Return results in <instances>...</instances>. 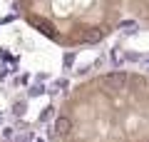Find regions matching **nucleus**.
I'll return each mask as SVG.
<instances>
[{"instance_id": "f257e3e1", "label": "nucleus", "mask_w": 149, "mask_h": 142, "mask_svg": "<svg viewBox=\"0 0 149 142\" xmlns=\"http://www.w3.org/2000/svg\"><path fill=\"white\" fill-rule=\"evenodd\" d=\"M127 72H109V75H104L102 77V90L104 92H122L124 87H127Z\"/></svg>"}, {"instance_id": "f03ea898", "label": "nucleus", "mask_w": 149, "mask_h": 142, "mask_svg": "<svg viewBox=\"0 0 149 142\" xmlns=\"http://www.w3.org/2000/svg\"><path fill=\"white\" fill-rule=\"evenodd\" d=\"M70 132H72V120H70L67 115H60L57 120H55V135H60V137H67Z\"/></svg>"}, {"instance_id": "7ed1b4c3", "label": "nucleus", "mask_w": 149, "mask_h": 142, "mask_svg": "<svg viewBox=\"0 0 149 142\" xmlns=\"http://www.w3.org/2000/svg\"><path fill=\"white\" fill-rule=\"evenodd\" d=\"M30 22H32L40 32H45L47 37H55V35H57V32H55V25H52V22H47V20H42V18H32Z\"/></svg>"}, {"instance_id": "20e7f679", "label": "nucleus", "mask_w": 149, "mask_h": 142, "mask_svg": "<svg viewBox=\"0 0 149 142\" xmlns=\"http://www.w3.org/2000/svg\"><path fill=\"white\" fill-rule=\"evenodd\" d=\"M80 35H82V37H80L82 42H92V45L102 40V30H97V27H87V30H82Z\"/></svg>"}, {"instance_id": "39448f33", "label": "nucleus", "mask_w": 149, "mask_h": 142, "mask_svg": "<svg viewBox=\"0 0 149 142\" xmlns=\"http://www.w3.org/2000/svg\"><path fill=\"white\" fill-rule=\"evenodd\" d=\"M129 85H132L134 90H144V87H147V80H144L142 75H134V77L129 80Z\"/></svg>"}]
</instances>
